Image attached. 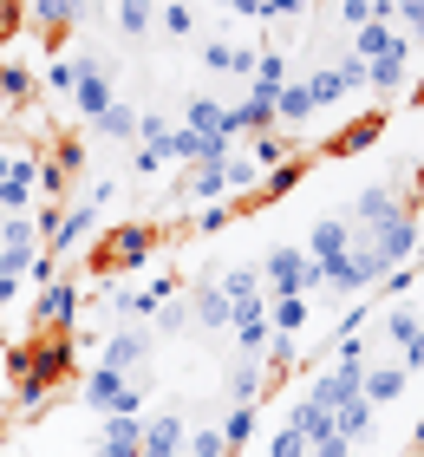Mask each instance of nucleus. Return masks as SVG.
<instances>
[{
  "label": "nucleus",
  "mask_w": 424,
  "mask_h": 457,
  "mask_svg": "<svg viewBox=\"0 0 424 457\" xmlns=\"http://www.w3.org/2000/svg\"><path fill=\"white\" fill-rule=\"evenodd\" d=\"M151 255H157V222H144V216L112 222V228L92 242V268H98L104 281L131 275V268H151Z\"/></svg>",
  "instance_id": "nucleus-1"
},
{
  "label": "nucleus",
  "mask_w": 424,
  "mask_h": 457,
  "mask_svg": "<svg viewBox=\"0 0 424 457\" xmlns=\"http://www.w3.org/2000/svg\"><path fill=\"white\" fill-rule=\"evenodd\" d=\"M262 295L268 301H281V295H320V268L307 262V248H294V242H281V248H268L262 255Z\"/></svg>",
  "instance_id": "nucleus-2"
},
{
  "label": "nucleus",
  "mask_w": 424,
  "mask_h": 457,
  "mask_svg": "<svg viewBox=\"0 0 424 457\" xmlns=\"http://www.w3.org/2000/svg\"><path fill=\"white\" fill-rule=\"evenodd\" d=\"M79 399L98 411V419H131V411H144V379H124V372H104L92 366L79 379Z\"/></svg>",
  "instance_id": "nucleus-3"
},
{
  "label": "nucleus",
  "mask_w": 424,
  "mask_h": 457,
  "mask_svg": "<svg viewBox=\"0 0 424 457\" xmlns=\"http://www.w3.org/2000/svg\"><path fill=\"white\" fill-rule=\"evenodd\" d=\"M79 287L66 281V275H53L46 287H39V295H33V334H72V327H79Z\"/></svg>",
  "instance_id": "nucleus-4"
},
{
  "label": "nucleus",
  "mask_w": 424,
  "mask_h": 457,
  "mask_svg": "<svg viewBox=\"0 0 424 457\" xmlns=\"http://www.w3.org/2000/svg\"><path fill=\"white\" fill-rule=\"evenodd\" d=\"M301 399H313V405H320V411H339V405H346V399H366V366H327L320 372V379H313L307 392H301Z\"/></svg>",
  "instance_id": "nucleus-5"
},
{
  "label": "nucleus",
  "mask_w": 424,
  "mask_h": 457,
  "mask_svg": "<svg viewBox=\"0 0 424 457\" xmlns=\"http://www.w3.org/2000/svg\"><path fill=\"white\" fill-rule=\"evenodd\" d=\"M346 248H353V222H346V210L313 222V236H307V262H313V268H333Z\"/></svg>",
  "instance_id": "nucleus-6"
},
{
  "label": "nucleus",
  "mask_w": 424,
  "mask_h": 457,
  "mask_svg": "<svg viewBox=\"0 0 424 457\" xmlns=\"http://www.w3.org/2000/svg\"><path fill=\"white\" fill-rule=\"evenodd\" d=\"M92 457H144V411H131V419H104Z\"/></svg>",
  "instance_id": "nucleus-7"
},
{
  "label": "nucleus",
  "mask_w": 424,
  "mask_h": 457,
  "mask_svg": "<svg viewBox=\"0 0 424 457\" xmlns=\"http://www.w3.org/2000/svg\"><path fill=\"white\" fill-rule=\"evenodd\" d=\"M307 320H313V301L307 295H281V301H268V327H274V340L294 346L307 334Z\"/></svg>",
  "instance_id": "nucleus-8"
},
{
  "label": "nucleus",
  "mask_w": 424,
  "mask_h": 457,
  "mask_svg": "<svg viewBox=\"0 0 424 457\" xmlns=\"http://www.w3.org/2000/svg\"><path fill=\"white\" fill-rule=\"evenodd\" d=\"M157 13H163V0H112V27L124 39H151L157 33Z\"/></svg>",
  "instance_id": "nucleus-9"
},
{
  "label": "nucleus",
  "mask_w": 424,
  "mask_h": 457,
  "mask_svg": "<svg viewBox=\"0 0 424 457\" xmlns=\"http://www.w3.org/2000/svg\"><path fill=\"white\" fill-rule=\"evenodd\" d=\"M33 92H39V72L20 66V59H0V105H7V112H27Z\"/></svg>",
  "instance_id": "nucleus-10"
},
{
  "label": "nucleus",
  "mask_w": 424,
  "mask_h": 457,
  "mask_svg": "<svg viewBox=\"0 0 424 457\" xmlns=\"http://www.w3.org/2000/svg\"><path fill=\"white\" fill-rule=\"evenodd\" d=\"M137 105H124V98H118V105L112 112H98L92 124H85V131H92V137H104V144H137Z\"/></svg>",
  "instance_id": "nucleus-11"
},
{
  "label": "nucleus",
  "mask_w": 424,
  "mask_h": 457,
  "mask_svg": "<svg viewBox=\"0 0 424 457\" xmlns=\"http://www.w3.org/2000/svg\"><path fill=\"white\" fill-rule=\"evenodd\" d=\"M405 66H412V39H398L386 59L366 66V92H398V86H405Z\"/></svg>",
  "instance_id": "nucleus-12"
},
{
  "label": "nucleus",
  "mask_w": 424,
  "mask_h": 457,
  "mask_svg": "<svg viewBox=\"0 0 424 457\" xmlns=\"http://www.w3.org/2000/svg\"><path fill=\"white\" fill-rule=\"evenodd\" d=\"M189 419H144V457H183Z\"/></svg>",
  "instance_id": "nucleus-13"
},
{
  "label": "nucleus",
  "mask_w": 424,
  "mask_h": 457,
  "mask_svg": "<svg viewBox=\"0 0 424 457\" xmlns=\"http://www.w3.org/2000/svg\"><path fill=\"white\" fill-rule=\"evenodd\" d=\"M372 419H378V405H372V399H346V405L333 411V431H339V438H346V445L359 451V445L372 438Z\"/></svg>",
  "instance_id": "nucleus-14"
},
{
  "label": "nucleus",
  "mask_w": 424,
  "mask_h": 457,
  "mask_svg": "<svg viewBox=\"0 0 424 457\" xmlns=\"http://www.w3.org/2000/svg\"><path fill=\"white\" fill-rule=\"evenodd\" d=\"M378 131H386V112H366V118H353L346 131L333 137V151L339 157H359V151H372V144H378Z\"/></svg>",
  "instance_id": "nucleus-15"
},
{
  "label": "nucleus",
  "mask_w": 424,
  "mask_h": 457,
  "mask_svg": "<svg viewBox=\"0 0 424 457\" xmlns=\"http://www.w3.org/2000/svg\"><path fill=\"white\" fill-rule=\"evenodd\" d=\"M405 386H412V372L405 366H366V399L372 405H392V399H405Z\"/></svg>",
  "instance_id": "nucleus-16"
},
{
  "label": "nucleus",
  "mask_w": 424,
  "mask_h": 457,
  "mask_svg": "<svg viewBox=\"0 0 424 457\" xmlns=\"http://www.w3.org/2000/svg\"><path fill=\"white\" fill-rule=\"evenodd\" d=\"M262 366H268V360H242L236 372H229V399H236V405H262V392H268Z\"/></svg>",
  "instance_id": "nucleus-17"
},
{
  "label": "nucleus",
  "mask_w": 424,
  "mask_h": 457,
  "mask_svg": "<svg viewBox=\"0 0 424 457\" xmlns=\"http://www.w3.org/2000/svg\"><path fill=\"white\" fill-rule=\"evenodd\" d=\"M307 177V163L301 157H287V163H274V170L262 177V190H254V203H281L287 190H294V183H301Z\"/></svg>",
  "instance_id": "nucleus-18"
},
{
  "label": "nucleus",
  "mask_w": 424,
  "mask_h": 457,
  "mask_svg": "<svg viewBox=\"0 0 424 457\" xmlns=\"http://www.w3.org/2000/svg\"><path fill=\"white\" fill-rule=\"evenodd\" d=\"M157 33H170V39H196V0H163Z\"/></svg>",
  "instance_id": "nucleus-19"
},
{
  "label": "nucleus",
  "mask_w": 424,
  "mask_h": 457,
  "mask_svg": "<svg viewBox=\"0 0 424 457\" xmlns=\"http://www.w3.org/2000/svg\"><path fill=\"white\" fill-rule=\"evenodd\" d=\"M183 457H236L222 438V425H189V438H183Z\"/></svg>",
  "instance_id": "nucleus-20"
},
{
  "label": "nucleus",
  "mask_w": 424,
  "mask_h": 457,
  "mask_svg": "<svg viewBox=\"0 0 424 457\" xmlns=\"http://www.w3.org/2000/svg\"><path fill=\"white\" fill-rule=\"evenodd\" d=\"M254 425H262V419H254V405H229V419H222V438H229V451H242V445L254 438Z\"/></svg>",
  "instance_id": "nucleus-21"
},
{
  "label": "nucleus",
  "mask_w": 424,
  "mask_h": 457,
  "mask_svg": "<svg viewBox=\"0 0 424 457\" xmlns=\"http://www.w3.org/2000/svg\"><path fill=\"white\" fill-rule=\"evenodd\" d=\"M412 287H418V268L405 262V268H386V281H378V295H386V301H405Z\"/></svg>",
  "instance_id": "nucleus-22"
},
{
  "label": "nucleus",
  "mask_w": 424,
  "mask_h": 457,
  "mask_svg": "<svg viewBox=\"0 0 424 457\" xmlns=\"http://www.w3.org/2000/svg\"><path fill=\"white\" fill-rule=\"evenodd\" d=\"M392 7H398V33L424 39V0H392Z\"/></svg>",
  "instance_id": "nucleus-23"
},
{
  "label": "nucleus",
  "mask_w": 424,
  "mask_h": 457,
  "mask_svg": "<svg viewBox=\"0 0 424 457\" xmlns=\"http://www.w3.org/2000/svg\"><path fill=\"white\" fill-rule=\"evenodd\" d=\"M398 366H405V372H424V327H418L405 346H398Z\"/></svg>",
  "instance_id": "nucleus-24"
},
{
  "label": "nucleus",
  "mask_w": 424,
  "mask_h": 457,
  "mask_svg": "<svg viewBox=\"0 0 424 457\" xmlns=\"http://www.w3.org/2000/svg\"><path fill=\"white\" fill-rule=\"evenodd\" d=\"M307 457H353V445H346V438H339V431H327V438H320V445H307Z\"/></svg>",
  "instance_id": "nucleus-25"
},
{
  "label": "nucleus",
  "mask_w": 424,
  "mask_h": 457,
  "mask_svg": "<svg viewBox=\"0 0 424 457\" xmlns=\"http://www.w3.org/2000/svg\"><path fill=\"white\" fill-rule=\"evenodd\" d=\"M412 451H418V457H424V419H418V425H412Z\"/></svg>",
  "instance_id": "nucleus-26"
},
{
  "label": "nucleus",
  "mask_w": 424,
  "mask_h": 457,
  "mask_svg": "<svg viewBox=\"0 0 424 457\" xmlns=\"http://www.w3.org/2000/svg\"><path fill=\"white\" fill-rule=\"evenodd\" d=\"M412 216H418V228H424V183H418V203H412Z\"/></svg>",
  "instance_id": "nucleus-27"
},
{
  "label": "nucleus",
  "mask_w": 424,
  "mask_h": 457,
  "mask_svg": "<svg viewBox=\"0 0 424 457\" xmlns=\"http://www.w3.org/2000/svg\"><path fill=\"white\" fill-rule=\"evenodd\" d=\"M412 307H418V320H424V301H412Z\"/></svg>",
  "instance_id": "nucleus-28"
},
{
  "label": "nucleus",
  "mask_w": 424,
  "mask_h": 457,
  "mask_svg": "<svg viewBox=\"0 0 424 457\" xmlns=\"http://www.w3.org/2000/svg\"><path fill=\"white\" fill-rule=\"evenodd\" d=\"M412 98H418V105H424V86H418V92H412Z\"/></svg>",
  "instance_id": "nucleus-29"
},
{
  "label": "nucleus",
  "mask_w": 424,
  "mask_h": 457,
  "mask_svg": "<svg viewBox=\"0 0 424 457\" xmlns=\"http://www.w3.org/2000/svg\"><path fill=\"white\" fill-rule=\"evenodd\" d=\"M405 457H418V451H405Z\"/></svg>",
  "instance_id": "nucleus-30"
}]
</instances>
